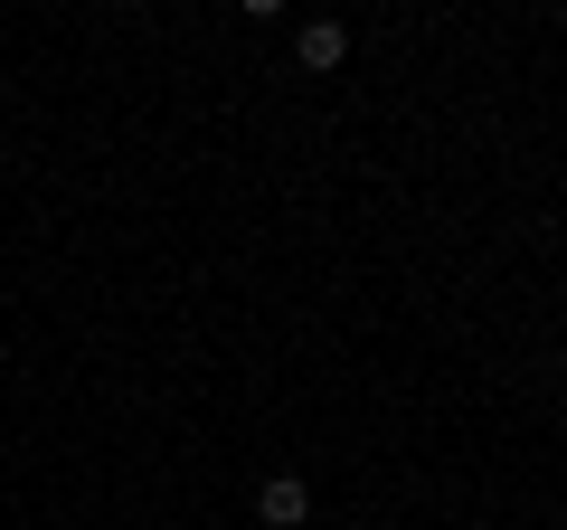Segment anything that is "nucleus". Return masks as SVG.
<instances>
[{"label":"nucleus","mask_w":567,"mask_h":530,"mask_svg":"<svg viewBox=\"0 0 567 530\" xmlns=\"http://www.w3.org/2000/svg\"><path fill=\"white\" fill-rule=\"evenodd\" d=\"M303 511H312V492L293 483V473H275V483L256 492V521H265V530H293V521H303Z\"/></svg>","instance_id":"1"},{"label":"nucleus","mask_w":567,"mask_h":530,"mask_svg":"<svg viewBox=\"0 0 567 530\" xmlns=\"http://www.w3.org/2000/svg\"><path fill=\"white\" fill-rule=\"evenodd\" d=\"M293 58H303L312 77H322V67H341V58H350V39H341V29H331V20H312L303 39H293Z\"/></svg>","instance_id":"2"}]
</instances>
